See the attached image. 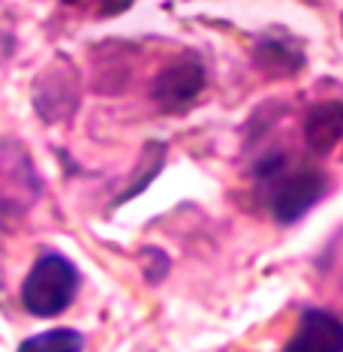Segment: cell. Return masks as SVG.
<instances>
[{
	"label": "cell",
	"instance_id": "6da1fadb",
	"mask_svg": "<svg viewBox=\"0 0 343 352\" xmlns=\"http://www.w3.org/2000/svg\"><path fill=\"white\" fill-rule=\"evenodd\" d=\"M265 208L277 223H295L329 193V172L310 160H292L289 154H271L253 169Z\"/></svg>",
	"mask_w": 343,
	"mask_h": 352
},
{
	"label": "cell",
	"instance_id": "7a4b0ae2",
	"mask_svg": "<svg viewBox=\"0 0 343 352\" xmlns=\"http://www.w3.org/2000/svg\"><path fill=\"white\" fill-rule=\"evenodd\" d=\"M82 274L63 253H43L21 283V307L36 319H54L73 304Z\"/></svg>",
	"mask_w": 343,
	"mask_h": 352
},
{
	"label": "cell",
	"instance_id": "3957f363",
	"mask_svg": "<svg viewBox=\"0 0 343 352\" xmlns=\"http://www.w3.org/2000/svg\"><path fill=\"white\" fill-rule=\"evenodd\" d=\"M205 87V67L196 54H181L178 60L166 63L157 73L154 85H151V100L157 102L163 111H184L193 106V100L202 94Z\"/></svg>",
	"mask_w": 343,
	"mask_h": 352
},
{
	"label": "cell",
	"instance_id": "277c9868",
	"mask_svg": "<svg viewBox=\"0 0 343 352\" xmlns=\"http://www.w3.org/2000/svg\"><path fill=\"white\" fill-rule=\"evenodd\" d=\"M283 352H343V325L329 310L307 307Z\"/></svg>",
	"mask_w": 343,
	"mask_h": 352
},
{
	"label": "cell",
	"instance_id": "5b68a950",
	"mask_svg": "<svg viewBox=\"0 0 343 352\" xmlns=\"http://www.w3.org/2000/svg\"><path fill=\"white\" fill-rule=\"evenodd\" d=\"M343 133V106L338 100L319 102L305 118V142L313 157H329Z\"/></svg>",
	"mask_w": 343,
	"mask_h": 352
},
{
	"label": "cell",
	"instance_id": "8992f818",
	"mask_svg": "<svg viewBox=\"0 0 343 352\" xmlns=\"http://www.w3.org/2000/svg\"><path fill=\"white\" fill-rule=\"evenodd\" d=\"M256 67H262L271 76H292L305 67L301 52H295L292 45L280 43V39H265L256 49Z\"/></svg>",
	"mask_w": 343,
	"mask_h": 352
},
{
	"label": "cell",
	"instance_id": "52a82bcc",
	"mask_svg": "<svg viewBox=\"0 0 343 352\" xmlns=\"http://www.w3.org/2000/svg\"><path fill=\"white\" fill-rule=\"evenodd\" d=\"M82 349H85V338L76 328H49V331L21 340L15 352H82Z\"/></svg>",
	"mask_w": 343,
	"mask_h": 352
}]
</instances>
